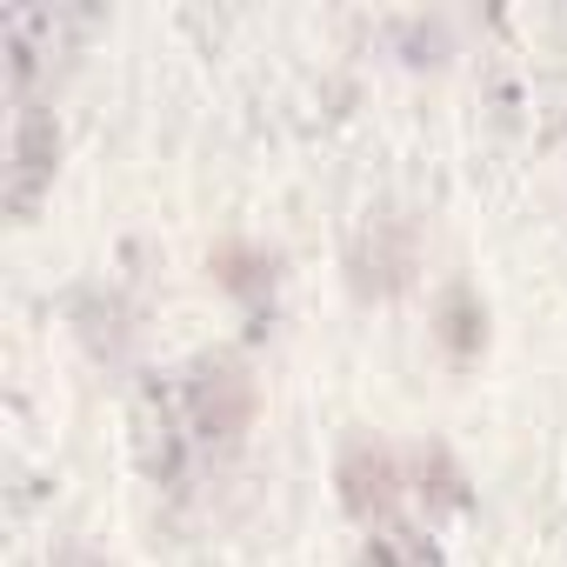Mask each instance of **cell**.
Listing matches in <instances>:
<instances>
[{
  "label": "cell",
  "instance_id": "obj_3",
  "mask_svg": "<svg viewBox=\"0 0 567 567\" xmlns=\"http://www.w3.org/2000/svg\"><path fill=\"white\" fill-rule=\"evenodd\" d=\"M368 567H441V547L401 520V514H374L368 520Z\"/></svg>",
  "mask_w": 567,
  "mask_h": 567
},
{
  "label": "cell",
  "instance_id": "obj_2",
  "mask_svg": "<svg viewBox=\"0 0 567 567\" xmlns=\"http://www.w3.org/2000/svg\"><path fill=\"white\" fill-rule=\"evenodd\" d=\"M54 147H61L54 114L41 101H14V141H8V207L14 214H34V200L54 174Z\"/></svg>",
  "mask_w": 567,
  "mask_h": 567
},
{
  "label": "cell",
  "instance_id": "obj_1",
  "mask_svg": "<svg viewBox=\"0 0 567 567\" xmlns=\"http://www.w3.org/2000/svg\"><path fill=\"white\" fill-rule=\"evenodd\" d=\"M254 421V388L234 361H194L141 394V461L154 481L187 487L207 461L234 454Z\"/></svg>",
  "mask_w": 567,
  "mask_h": 567
}]
</instances>
